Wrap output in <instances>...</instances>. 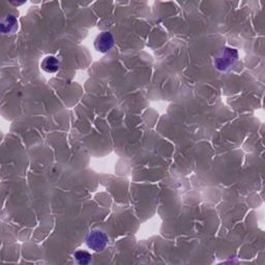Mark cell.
<instances>
[{"label":"cell","mask_w":265,"mask_h":265,"mask_svg":"<svg viewBox=\"0 0 265 265\" xmlns=\"http://www.w3.org/2000/svg\"><path fill=\"white\" fill-rule=\"evenodd\" d=\"M41 66L46 73L54 74L56 72H58V70L60 68V62L57 58L54 57V56H48V57H46L42 61Z\"/></svg>","instance_id":"5"},{"label":"cell","mask_w":265,"mask_h":265,"mask_svg":"<svg viewBox=\"0 0 265 265\" xmlns=\"http://www.w3.org/2000/svg\"><path fill=\"white\" fill-rule=\"evenodd\" d=\"M18 29V21L14 15H6L1 21V31L3 34H11Z\"/></svg>","instance_id":"4"},{"label":"cell","mask_w":265,"mask_h":265,"mask_svg":"<svg viewBox=\"0 0 265 265\" xmlns=\"http://www.w3.org/2000/svg\"><path fill=\"white\" fill-rule=\"evenodd\" d=\"M87 247L94 252H101L107 247L108 238L105 232L101 230L91 231L86 238Z\"/></svg>","instance_id":"2"},{"label":"cell","mask_w":265,"mask_h":265,"mask_svg":"<svg viewBox=\"0 0 265 265\" xmlns=\"http://www.w3.org/2000/svg\"><path fill=\"white\" fill-rule=\"evenodd\" d=\"M238 59V52L234 48L224 47L214 57L215 68L221 72H228Z\"/></svg>","instance_id":"1"},{"label":"cell","mask_w":265,"mask_h":265,"mask_svg":"<svg viewBox=\"0 0 265 265\" xmlns=\"http://www.w3.org/2000/svg\"><path fill=\"white\" fill-rule=\"evenodd\" d=\"M74 259L76 260L78 264L81 265H86L91 263V255L87 251H83V250H78L76 251L74 254Z\"/></svg>","instance_id":"6"},{"label":"cell","mask_w":265,"mask_h":265,"mask_svg":"<svg viewBox=\"0 0 265 265\" xmlns=\"http://www.w3.org/2000/svg\"><path fill=\"white\" fill-rule=\"evenodd\" d=\"M113 46H114V39L109 31L100 33L94 40V48L101 53H107L113 48Z\"/></svg>","instance_id":"3"}]
</instances>
